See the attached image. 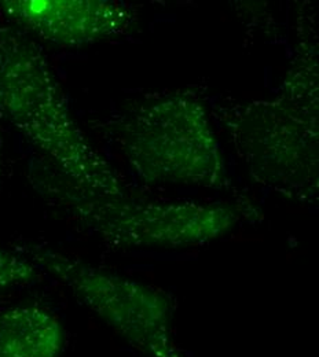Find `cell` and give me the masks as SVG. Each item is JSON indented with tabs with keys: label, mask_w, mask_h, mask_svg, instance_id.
<instances>
[{
	"label": "cell",
	"mask_w": 319,
	"mask_h": 357,
	"mask_svg": "<svg viewBox=\"0 0 319 357\" xmlns=\"http://www.w3.org/2000/svg\"><path fill=\"white\" fill-rule=\"evenodd\" d=\"M0 178H1V149H0Z\"/></svg>",
	"instance_id": "ba28073f"
},
{
	"label": "cell",
	"mask_w": 319,
	"mask_h": 357,
	"mask_svg": "<svg viewBox=\"0 0 319 357\" xmlns=\"http://www.w3.org/2000/svg\"><path fill=\"white\" fill-rule=\"evenodd\" d=\"M75 222L116 249H181L230 234L242 213L223 202H138L89 195L69 183L48 188Z\"/></svg>",
	"instance_id": "3957f363"
},
{
	"label": "cell",
	"mask_w": 319,
	"mask_h": 357,
	"mask_svg": "<svg viewBox=\"0 0 319 357\" xmlns=\"http://www.w3.org/2000/svg\"><path fill=\"white\" fill-rule=\"evenodd\" d=\"M65 345L59 319L27 304L0 311V357H58Z\"/></svg>",
	"instance_id": "8992f818"
},
{
	"label": "cell",
	"mask_w": 319,
	"mask_h": 357,
	"mask_svg": "<svg viewBox=\"0 0 319 357\" xmlns=\"http://www.w3.org/2000/svg\"><path fill=\"white\" fill-rule=\"evenodd\" d=\"M10 25L58 47H83L126 33L137 21L128 4L110 0H4Z\"/></svg>",
	"instance_id": "5b68a950"
},
{
	"label": "cell",
	"mask_w": 319,
	"mask_h": 357,
	"mask_svg": "<svg viewBox=\"0 0 319 357\" xmlns=\"http://www.w3.org/2000/svg\"><path fill=\"white\" fill-rule=\"evenodd\" d=\"M17 252L66 286L143 356L184 357L174 337L172 303L160 289L42 245Z\"/></svg>",
	"instance_id": "277c9868"
},
{
	"label": "cell",
	"mask_w": 319,
	"mask_h": 357,
	"mask_svg": "<svg viewBox=\"0 0 319 357\" xmlns=\"http://www.w3.org/2000/svg\"><path fill=\"white\" fill-rule=\"evenodd\" d=\"M123 150L147 184L221 188L226 183L222 149L205 106L172 93L135 109L123 127Z\"/></svg>",
	"instance_id": "7a4b0ae2"
},
{
	"label": "cell",
	"mask_w": 319,
	"mask_h": 357,
	"mask_svg": "<svg viewBox=\"0 0 319 357\" xmlns=\"http://www.w3.org/2000/svg\"><path fill=\"white\" fill-rule=\"evenodd\" d=\"M40 279L39 268L29 259L17 250L13 252L0 246V294L35 284Z\"/></svg>",
	"instance_id": "52a82bcc"
},
{
	"label": "cell",
	"mask_w": 319,
	"mask_h": 357,
	"mask_svg": "<svg viewBox=\"0 0 319 357\" xmlns=\"http://www.w3.org/2000/svg\"><path fill=\"white\" fill-rule=\"evenodd\" d=\"M0 117L79 191L127 198L121 178L76 123L43 51L27 33L1 22Z\"/></svg>",
	"instance_id": "6da1fadb"
}]
</instances>
